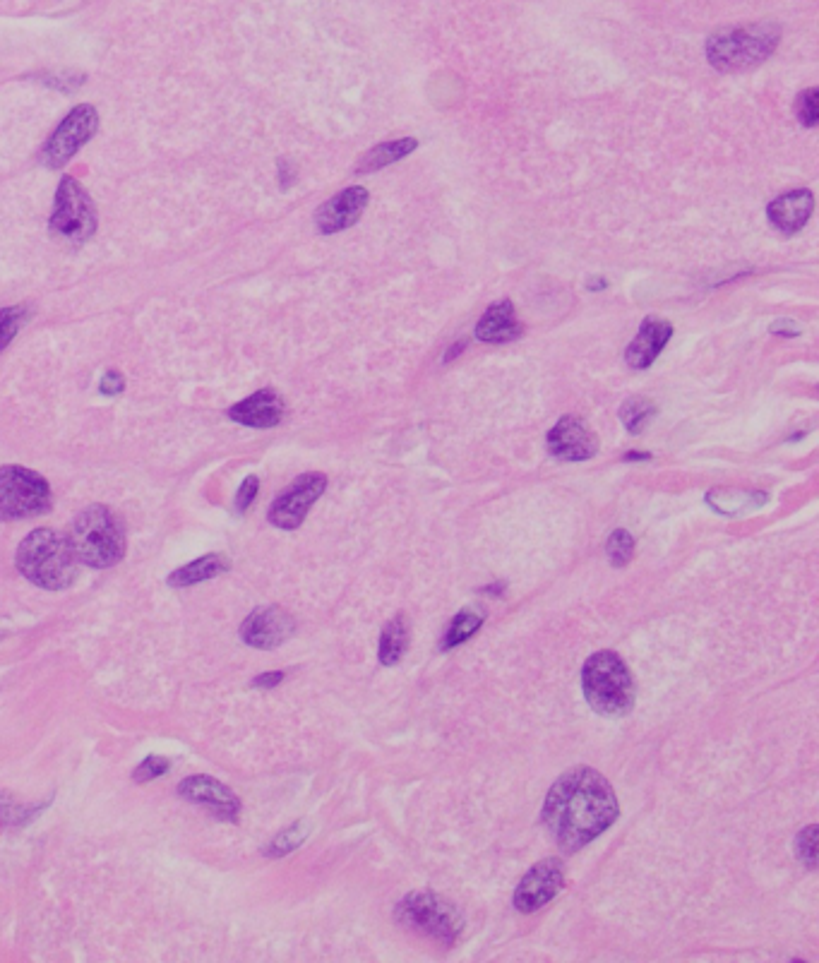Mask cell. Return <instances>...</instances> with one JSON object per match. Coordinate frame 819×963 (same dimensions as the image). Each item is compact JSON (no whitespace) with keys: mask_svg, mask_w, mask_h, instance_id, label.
Here are the masks:
<instances>
[{"mask_svg":"<svg viewBox=\"0 0 819 963\" xmlns=\"http://www.w3.org/2000/svg\"><path fill=\"white\" fill-rule=\"evenodd\" d=\"M618 819V800L599 771L575 767L553 783L543 803V824L555 843L575 853Z\"/></svg>","mask_w":819,"mask_h":963,"instance_id":"cell-1","label":"cell"},{"mask_svg":"<svg viewBox=\"0 0 819 963\" xmlns=\"http://www.w3.org/2000/svg\"><path fill=\"white\" fill-rule=\"evenodd\" d=\"M17 567L41 589L61 591L75 582L77 555L70 538L53 529H37L17 548Z\"/></svg>","mask_w":819,"mask_h":963,"instance_id":"cell-2","label":"cell"},{"mask_svg":"<svg viewBox=\"0 0 819 963\" xmlns=\"http://www.w3.org/2000/svg\"><path fill=\"white\" fill-rule=\"evenodd\" d=\"M781 41V27L774 22L728 27L711 34L707 41V58L719 73H743L757 68Z\"/></svg>","mask_w":819,"mask_h":963,"instance_id":"cell-3","label":"cell"},{"mask_svg":"<svg viewBox=\"0 0 819 963\" xmlns=\"http://www.w3.org/2000/svg\"><path fill=\"white\" fill-rule=\"evenodd\" d=\"M584 695L601 716H625L635 707V683L627 663L615 651H599L584 663Z\"/></svg>","mask_w":819,"mask_h":963,"instance_id":"cell-4","label":"cell"},{"mask_svg":"<svg viewBox=\"0 0 819 963\" xmlns=\"http://www.w3.org/2000/svg\"><path fill=\"white\" fill-rule=\"evenodd\" d=\"M70 543H73L77 560L89 567H99V570L116 565L125 555L123 526L116 514L104 505L87 507L75 519Z\"/></svg>","mask_w":819,"mask_h":963,"instance_id":"cell-5","label":"cell"},{"mask_svg":"<svg viewBox=\"0 0 819 963\" xmlns=\"http://www.w3.org/2000/svg\"><path fill=\"white\" fill-rule=\"evenodd\" d=\"M397 920L418 935L435 939L442 944H454L462 935L464 920L450 901L438 894H409L397 906Z\"/></svg>","mask_w":819,"mask_h":963,"instance_id":"cell-6","label":"cell"},{"mask_svg":"<svg viewBox=\"0 0 819 963\" xmlns=\"http://www.w3.org/2000/svg\"><path fill=\"white\" fill-rule=\"evenodd\" d=\"M51 233L65 243H85L97 231V214L80 183L73 176H63L51 214Z\"/></svg>","mask_w":819,"mask_h":963,"instance_id":"cell-7","label":"cell"},{"mask_svg":"<svg viewBox=\"0 0 819 963\" xmlns=\"http://www.w3.org/2000/svg\"><path fill=\"white\" fill-rule=\"evenodd\" d=\"M51 507V488L44 476L22 466L0 469V519H25Z\"/></svg>","mask_w":819,"mask_h":963,"instance_id":"cell-8","label":"cell"},{"mask_svg":"<svg viewBox=\"0 0 819 963\" xmlns=\"http://www.w3.org/2000/svg\"><path fill=\"white\" fill-rule=\"evenodd\" d=\"M99 130V113L92 104H80L65 116V121L53 130L46 142L41 159L49 169H63Z\"/></svg>","mask_w":819,"mask_h":963,"instance_id":"cell-9","label":"cell"},{"mask_svg":"<svg viewBox=\"0 0 819 963\" xmlns=\"http://www.w3.org/2000/svg\"><path fill=\"white\" fill-rule=\"evenodd\" d=\"M327 488V476L325 474H303L298 476L289 488L274 500V505L269 507V522L279 529H298L306 519V514L310 512V507L315 505V500L325 493Z\"/></svg>","mask_w":819,"mask_h":963,"instance_id":"cell-10","label":"cell"},{"mask_svg":"<svg viewBox=\"0 0 819 963\" xmlns=\"http://www.w3.org/2000/svg\"><path fill=\"white\" fill-rule=\"evenodd\" d=\"M563 879V863L558 858L541 860L519 882L517 891H514V908L522 913L538 911L558 896V891L563 889Z\"/></svg>","mask_w":819,"mask_h":963,"instance_id":"cell-11","label":"cell"},{"mask_svg":"<svg viewBox=\"0 0 819 963\" xmlns=\"http://www.w3.org/2000/svg\"><path fill=\"white\" fill-rule=\"evenodd\" d=\"M548 452L563 462H584L599 452V438L582 418L563 416L548 433Z\"/></svg>","mask_w":819,"mask_h":963,"instance_id":"cell-12","label":"cell"},{"mask_svg":"<svg viewBox=\"0 0 819 963\" xmlns=\"http://www.w3.org/2000/svg\"><path fill=\"white\" fill-rule=\"evenodd\" d=\"M294 620L286 610L277 606L257 608L243 622L241 637L248 647L255 649H277L294 634Z\"/></svg>","mask_w":819,"mask_h":963,"instance_id":"cell-13","label":"cell"},{"mask_svg":"<svg viewBox=\"0 0 819 963\" xmlns=\"http://www.w3.org/2000/svg\"><path fill=\"white\" fill-rule=\"evenodd\" d=\"M368 200H370L368 190L361 188V185L346 188L318 209V214H315V226H318L320 233H327V236H330V233L349 229V226H354L356 221L363 217V212H366L368 207Z\"/></svg>","mask_w":819,"mask_h":963,"instance_id":"cell-14","label":"cell"},{"mask_svg":"<svg viewBox=\"0 0 819 963\" xmlns=\"http://www.w3.org/2000/svg\"><path fill=\"white\" fill-rule=\"evenodd\" d=\"M178 793L190 803L205 805L207 810L217 812V817L226 819V822H236L238 812H241V800L212 776H190L181 783Z\"/></svg>","mask_w":819,"mask_h":963,"instance_id":"cell-15","label":"cell"},{"mask_svg":"<svg viewBox=\"0 0 819 963\" xmlns=\"http://www.w3.org/2000/svg\"><path fill=\"white\" fill-rule=\"evenodd\" d=\"M673 337V327L671 322H663L659 317H647L639 327V334L632 339V344L627 346L625 351V361L627 366L635 370H647L651 368V363L661 356V351L666 349V344L671 342Z\"/></svg>","mask_w":819,"mask_h":963,"instance_id":"cell-16","label":"cell"},{"mask_svg":"<svg viewBox=\"0 0 819 963\" xmlns=\"http://www.w3.org/2000/svg\"><path fill=\"white\" fill-rule=\"evenodd\" d=\"M812 209H815V195L810 190H791V193L779 195L767 207L769 224L776 231L793 236V233L803 231V226L810 221Z\"/></svg>","mask_w":819,"mask_h":963,"instance_id":"cell-17","label":"cell"},{"mask_svg":"<svg viewBox=\"0 0 819 963\" xmlns=\"http://www.w3.org/2000/svg\"><path fill=\"white\" fill-rule=\"evenodd\" d=\"M229 418L250 428H274L284 418V402L274 390H260L253 397L233 404Z\"/></svg>","mask_w":819,"mask_h":963,"instance_id":"cell-18","label":"cell"},{"mask_svg":"<svg viewBox=\"0 0 819 963\" xmlns=\"http://www.w3.org/2000/svg\"><path fill=\"white\" fill-rule=\"evenodd\" d=\"M522 337V322L517 320L510 301L493 303L476 325V339L486 344H505Z\"/></svg>","mask_w":819,"mask_h":963,"instance_id":"cell-19","label":"cell"},{"mask_svg":"<svg viewBox=\"0 0 819 963\" xmlns=\"http://www.w3.org/2000/svg\"><path fill=\"white\" fill-rule=\"evenodd\" d=\"M416 147H418L416 137H402V140L382 142V145L373 147L370 152L363 154V159L356 164V173L358 176H368V173L385 169V166L394 164V161L409 157Z\"/></svg>","mask_w":819,"mask_h":963,"instance_id":"cell-20","label":"cell"},{"mask_svg":"<svg viewBox=\"0 0 819 963\" xmlns=\"http://www.w3.org/2000/svg\"><path fill=\"white\" fill-rule=\"evenodd\" d=\"M409 647V622L404 615L390 620L380 637V663L382 666H397L404 659V651Z\"/></svg>","mask_w":819,"mask_h":963,"instance_id":"cell-21","label":"cell"},{"mask_svg":"<svg viewBox=\"0 0 819 963\" xmlns=\"http://www.w3.org/2000/svg\"><path fill=\"white\" fill-rule=\"evenodd\" d=\"M229 570V562H226L224 555H205V558L190 562V565L181 567L169 577L171 586H190L197 582H207V579L217 577V574Z\"/></svg>","mask_w":819,"mask_h":963,"instance_id":"cell-22","label":"cell"},{"mask_svg":"<svg viewBox=\"0 0 819 963\" xmlns=\"http://www.w3.org/2000/svg\"><path fill=\"white\" fill-rule=\"evenodd\" d=\"M483 610L481 608H464L462 613L457 615V618L452 620V625H450V630H447L445 634V644L442 647L445 649H452V647H459V644H464L466 639H471L474 634L478 632V627L483 625Z\"/></svg>","mask_w":819,"mask_h":963,"instance_id":"cell-23","label":"cell"},{"mask_svg":"<svg viewBox=\"0 0 819 963\" xmlns=\"http://www.w3.org/2000/svg\"><path fill=\"white\" fill-rule=\"evenodd\" d=\"M654 416H656V406L651 404L649 399H642V397L627 399V402L623 404V409H620V418H623L625 428L630 430L632 435L642 433V430L647 428V423Z\"/></svg>","mask_w":819,"mask_h":963,"instance_id":"cell-24","label":"cell"},{"mask_svg":"<svg viewBox=\"0 0 819 963\" xmlns=\"http://www.w3.org/2000/svg\"><path fill=\"white\" fill-rule=\"evenodd\" d=\"M27 320V308L22 305H10V308L0 310V354L8 349L10 342L17 337Z\"/></svg>","mask_w":819,"mask_h":963,"instance_id":"cell-25","label":"cell"},{"mask_svg":"<svg viewBox=\"0 0 819 963\" xmlns=\"http://www.w3.org/2000/svg\"><path fill=\"white\" fill-rule=\"evenodd\" d=\"M306 836H308V824H306V822H298V824H294V827H289L286 831H282V834H279L277 839L269 843L267 855H272V858H279V855H286V853L296 851V848L301 846L303 841H306Z\"/></svg>","mask_w":819,"mask_h":963,"instance_id":"cell-26","label":"cell"},{"mask_svg":"<svg viewBox=\"0 0 819 963\" xmlns=\"http://www.w3.org/2000/svg\"><path fill=\"white\" fill-rule=\"evenodd\" d=\"M606 550H608V558H611L615 567H625L627 562L632 560V555H635V538H632L630 531L625 529L613 531L611 538H608Z\"/></svg>","mask_w":819,"mask_h":963,"instance_id":"cell-27","label":"cell"},{"mask_svg":"<svg viewBox=\"0 0 819 963\" xmlns=\"http://www.w3.org/2000/svg\"><path fill=\"white\" fill-rule=\"evenodd\" d=\"M798 121L805 128H815L819 123V89H805L798 99Z\"/></svg>","mask_w":819,"mask_h":963,"instance_id":"cell-28","label":"cell"},{"mask_svg":"<svg viewBox=\"0 0 819 963\" xmlns=\"http://www.w3.org/2000/svg\"><path fill=\"white\" fill-rule=\"evenodd\" d=\"M795 853H798V858L803 860L807 867L817 865V827H815V824H810V827H807L803 834L795 839Z\"/></svg>","mask_w":819,"mask_h":963,"instance_id":"cell-29","label":"cell"},{"mask_svg":"<svg viewBox=\"0 0 819 963\" xmlns=\"http://www.w3.org/2000/svg\"><path fill=\"white\" fill-rule=\"evenodd\" d=\"M166 769H169V759L154 757V755H152V757H147L145 762H142L140 767L135 769L133 779H135L137 783H147V781L157 779V776H164Z\"/></svg>","mask_w":819,"mask_h":963,"instance_id":"cell-30","label":"cell"},{"mask_svg":"<svg viewBox=\"0 0 819 963\" xmlns=\"http://www.w3.org/2000/svg\"><path fill=\"white\" fill-rule=\"evenodd\" d=\"M257 490H260V481H257L255 476L245 478L241 490H238V495H236V512H238V514H243L245 510H248L250 505H253Z\"/></svg>","mask_w":819,"mask_h":963,"instance_id":"cell-31","label":"cell"},{"mask_svg":"<svg viewBox=\"0 0 819 963\" xmlns=\"http://www.w3.org/2000/svg\"><path fill=\"white\" fill-rule=\"evenodd\" d=\"M123 387H125L123 375L116 373V370H111V373H106L104 380H101L99 392L106 394V397H116V394L123 392Z\"/></svg>","mask_w":819,"mask_h":963,"instance_id":"cell-32","label":"cell"},{"mask_svg":"<svg viewBox=\"0 0 819 963\" xmlns=\"http://www.w3.org/2000/svg\"><path fill=\"white\" fill-rule=\"evenodd\" d=\"M282 680H284V673H282V671H272V673L260 675V678H255L253 685H255V687H274V685L282 683Z\"/></svg>","mask_w":819,"mask_h":963,"instance_id":"cell-33","label":"cell"},{"mask_svg":"<svg viewBox=\"0 0 819 963\" xmlns=\"http://www.w3.org/2000/svg\"><path fill=\"white\" fill-rule=\"evenodd\" d=\"M791 325H793V322H788V320L774 322V325H771V332H774V334H788V337H795V334H800V330H788V327H791Z\"/></svg>","mask_w":819,"mask_h":963,"instance_id":"cell-34","label":"cell"},{"mask_svg":"<svg viewBox=\"0 0 819 963\" xmlns=\"http://www.w3.org/2000/svg\"><path fill=\"white\" fill-rule=\"evenodd\" d=\"M589 286H591V291H603V289H606V279H594V281H589Z\"/></svg>","mask_w":819,"mask_h":963,"instance_id":"cell-35","label":"cell"},{"mask_svg":"<svg viewBox=\"0 0 819 963\" xmlns=\"http://www.w3.org/2000/svg\"><path fill=\"white\" fill-rule=\"evenodd\" d=\"M651 457V454H644V452H630V454H625V459H642V462H647V459Z\"/></svg>","mask_w":819,"mask_h":963,"instance_id":"cell-36","label":"cell"}]
</instances>
